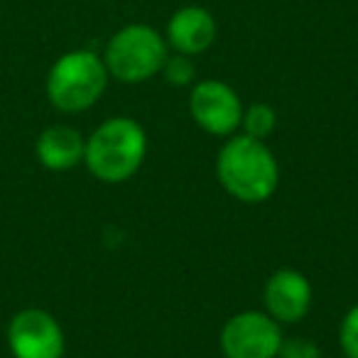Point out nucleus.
Returning <instances> with one entry per match:
<instances>
[{"instance_id": "nucleus-7", "label": "nucleus", "mask_w": 358, "mask_h": 358, "mask_svg": "<svg viewBox=\"0 0 358 358\" xmlns=\"http://www.w3.org/2000/svg\"><path fill=\"white\" fill-rule=\"evenodd\" d=\"M192 118L211 135H231L243 120V103L229 84L206 79L194 86L189 96Z\"/></svg>"}, {"instance_id": "nucleus-1", "label": "nucleus", "mask_w": 358, "mask_h": 358, "mask_svg": "<svg viewBox=\"0 0 358 358\" xmlns=\"http://www.w3.org/2000/svg\"><path fill=\"white\" fill-rule=\"evenodd\" d=\"M216 177L221 187L243 204L270 199L280 185V167L263 140L238 135L221 148L216 157Z\"/></svg>"}, {"instance_id": "nucleus-11", "label": "nucleus", "mask_w": 358, "mask_h": 358, "mask_svg": "<svg viewBox=\"0 0 358 358\" xmlns=\"http://www.w3.org/2000/svg\"><path fill=\"white\" fill-rule=\"evenodd\" d=\"M241 125H243L248 138L265 140L275 130V125H278V113H275L268 103H253L243 110Z\"/></svg>"}, {"instance_id": "nucleus-4", "label": "nucleus", "mask_w": 358, "mask_h": 358, "mask_svg": "<svg viewBox=\"0 0 358 358\" xmlns=\"http://www.w3.org/2000/svg\"><path fill=\"white\" fill-rule=\"evenodd\" d=\"M167 62V47L150 25H128L110 37L106 47V69L125 84L152 79Z\"/></svg>"}, {"instance_id": "nucleus-3", "label": "nucleus", "mask_w": 358, "mask_h": 358, "mask_svg": "<svg viewBox=\"0 0 358 358\" xmlns=\"http://www.w3.org/2000/svg\"><path fill=\"white\" fill-rule=\"evenodd\" d=\"M108 69L103 59L89 50L66 52L52 64L47 76V96L64 113H81L103 96Z\"/></svg>"}, {"instance_id": "nucleus-5", "label": "nucleus", "mask_w": 358, "mask_h": 358, "mask_svg": "<svg viewBox=\"0 0 358 358\" xmlns=\"http://www.w3.org/2000/svg\"><path fill=\"white\" fill-rule=\"evenodd\" d=\"M282 329L270 314L241 312L221 329V351L226 358H278Z\"/></svg>"}, {"instance_id": "nucleus-10", "label": "nucleus", "mask_w": 358, "mask_h": 358, "mask_svg": "<svg viewBox=\"0 0 358 358\" xmlns=\"http://www.w3.org/2000/svg\"><path fill=\"white\" fill-rule=\"evenodd\" d=\"M37 157L52 172H66V169L76 167L84 159L86 143L81 138L79 130L66 128V125H52V128L42 130L37 138Z\"/></svg>"}, {"instance_id": "nucleus-2", "label": "nucleus", "mask_w": 358, "mask_h": 358, "mask_svg": "<svg viewBox=\"0 0 358 358\" xmlns=\"http://www.w3.org/2000/svg\"><path fill=\"white\" fill-rule=\"evenodd\" d=\"M148 152V135L133 118H110L101 123L86 140V167L108 185L130 179Z\"/></svg>"}, {"instance_id": "nucleus-6", "label": "nucleus", "mask_w": 358, "mask_h": 358, "mask_svg": "<svg viewBox=\"0 0 358 358\" xmlns=\"http://www.w3.org/2000/svg\"><path fill=\"white\" fill-rule=\"evenodd\" d=\"M8 346L15 358H62L64 331L45 309H22L8 329Z\"/></svg>"}, {"instance_id": "nucleus-13", "label": "nucleus", "mask_w": 358, "mask_h": 358, "mask_svg": "<svg viewBox=\"0 0 358 358\" xmlns=\"http://www.w3.org/2000/svg\"><path fill=\"white\" fill-rule=\"evenodd\" d=\"M338 343H341L346 358H358V304L348 309L338 329Z\"/></svg>"}, {"instance_id": "nucleus-14", "label": "nucleus", "mask_w": 358, "mask_h": 358, "mask_svg": "<svg viewBox=\"0 0 358 358\" xmlns=\"http://www.w3.org/2000/svg\"><path fill=\"white\" fill-rule=\"evenodd\" d=\"M278 358H322V351L309 338H282Z\"/></svg>"}, {"instance_id": "nucleus-8", "label": "nucleus", "mask_w": 358, "mask_h": 358, "mask_svg": "<svg viewBox=\"0 0 358 358\" xmlns=\"http://www.w3.org/2000/svg\"><path fill=\"white\" fill-rule=\"evenodd\" d=\"M265 307L278 324H297L312 307V285L297 270L282 268L265 282Z\"/></svg>"}, {"instance_id": "nucleus-12", "label": "nucleus", "mask_w": 358, "mask_h": 358, "mask_svg": "<svg viewBox=\"0 0 358 358\" xmlns=\"http://www.w3.org/2000/svg\"><path fill=\"white\" fill-rule=\"evenodd\" d=\"M164 79L172 86H187L194 81V64L187 55H177V57H167L162 66Z\"/></svg>"}, {"instance_id": "nucleus-9", "label": "nucleus", "mask_w": 358, "mask_h": 358, "mask_svg": "<svg viewBox=\"0 0 358 358\" xmlns=\"http://www.w3.org/2000/svg\"><path fill=\"white\" fill-rule=\"evenodd\" d=\"M167 40L179 55H201L216 40V22L211 13L199 6L179 8L167 25Z\"/></svg>"}]
</instances>
